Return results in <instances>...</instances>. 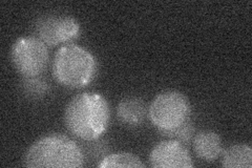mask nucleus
<instances>
[{
	"label": "nucleus",
	"instance_id": "f257e3e1",
	"mask_svg": "<svg viewBox=\"0 0 252 168\" xmlns=\"http://www.w3.org/2000/svg\"><path fill=\"white\" fill-rule=\"evenodd\" d=\"M110 110L106 99L99 94H79L64 111V123L76 137L86 141L100 138L107 130Z\"/></svg>",
	"mask_w": 252,
	"mask_h": 168
},
{
	"label": "nucleus",
	"instance_id": "1a4fd4ad",
	"mask_svg": "<svg viewBox=\"0 0 252 168\" xmlns=\"http://www.w3.org/2000/svg\"><path fill=\"white\" fill-rule=\"evenodd\" d=\"M145 114V104L139 98H125L117 106V116L125 124L137 125L141 123L144 120Z\"/></svg>",
	"mask_w": 252,
	"mask_h": 168
},
{
	"label": "nucleus",
	"instance_id": "7ed1b4c3",
	"mask_svg": "<svg viewBox=\"0 0 252 168\" xmlns=\"http://www.w3.org/2000/svg\"><path fill=\"white\" fill-rule=\"evenodd\" d=\"M97 60L88 50L67 43L57 51L53 61V75L56 81L70 89L89 85L97 73Z\"/></svg>",
	"mask_w": 252,
	"mask_h": 168
},
{
	"label": "nucleus",
	"instance_id": "39448f33",
	"mask_svg": "<svg viewBox=\"0 0 252 168\" xmlns=\"http://www.w3.org/2000/svg\"><path fill=\"white\" fill-rule=\"evenodd\" d=\"M12 61L19 74L26 78L40 75L49 63L46 44L38 37H21L12 47Z\"/></svg>",
	"mask_w": 252,
	"mask_h": 168
},
{
	"label": "nucleus",
	"instance_id": "9b49d317",
	"mask_svg": "<svg viewBox=\"0 0 252 168\" xmlns=\"http://www.w3.org/2000/svg\"><path fill=\"white\" fill-rule=\"evenodd\" d=\"M144 166L137 156L128 153L108 155L98 164L100 168H142Z\"/></svg>",
	"mask_w": 252,
	"mask_h": 168
},
{
	"label": "nucleus",
	"instance_id": "ddd939ff",
	"mask_svg": "<svg viewBox=\"0 0 252 168\" xmlns=\"http://www.w3.org/2000/svg\"><path fill=\"white\" fill-rule=\"evenodd\" d=\"M27 91L32 96H41L43 93H45L47 86L41 80L36 79V77L33 78H27V83H26Z\"/></svg>",
	"mask_w": 252,
	"mask_h": 168
},
{
	"label": "nucleus",
	"instance_id": "20e7f679",
	"mask_svg": "<svg viewBox=\"0 0 252 168\" xmlns=\"http://www.w3.org/2000/svg\"><path fill=\"white\" fill-rule=\"evenodd\" d=\"M190 113V102L186 96L178 91H168L154 99L148 108V118L164 134L186 123Z\"/></svg>",
	"mask_w": 252,
	"mask_h": 168
},
{
	"label": "nucleus",
	"instance_id": "6e6552de",
	"mask_svg": "<svg viewBox=\"0 0 252 168\" xmlns=\"http://www.w3.org/2000/svg\"><path fill=\"white\" fill-rule=\"evenodd\" d=\"M195 155L207 162L215 161L223 153L222 140L220 135L211 131H204L195 134L193 139Z\"/></svg>",
	"mask_w": 252,
	"mask_h": 168
},
{
	"label": "nucleus",
	"instance_id": "f03ea898",
	"mask_svg": "<svg viewBox=\"0 0 252 168\" xmlns=\"http://www.w3.org/2000/svg\"><path fill=\"white\" fill-rule=\"evenodd\" d=\"M84 163L82 149L61 134H52L31 145L23 159L29 168H79Z\"/></svg>",
	"mask_w": 252,
	"mask_h": 168
},
{
	"label": "nucleus",
	"instance_id": "423d86ee",
	"mask_svg": "<svg viewBox=\"0 0 252 168\" xmlns=\"http://www.w3.org/2000/svg\"><path fill=\"white\" fill-rule=\"evenodd\" d=\"M38 38L50 46L73 41L80 34V25L67 16H42L36 21Z\"/></svg>",
	"mask_w": 252,
	"mask_h": 168
},
{
	"label": "nucleus",
	"instance_id": "9d476101",
	"mask_svg": "<svg viewBox=\"0 0 252 168\" xmlns=\"http://www.w3.org/2000/svg\"><path fill=\"white\" fill-rule=\"evenodd\" d=\"M222 165L226 168H251L252 149L246 144H236L223 150Z\"/></svg>",
	"mask_w": 252,
	"mask_h": 168
},
{
	"label": "nucleus",
	"instance_id": "0eeeda50",
	"mask_svg": "<svg viewBox=\"0 0 252 168\" xmlns=\"http://www.w3.org/2000/svg\"><path fill=\"white\" fill-rule=\"evenodd\" d=\"M149 165L154 168H190L192 160L182 143L176 140L158 143L149 155Z\"/></svg>",
	"mask_w": 252,
	"mask_h": 168
},
{
	"label": "nucleus",
	"instance_id": "f8f14e48",
	"mask_svg": "<svg viewBox=\"0 0 252 168\" xmlns=\"http://www.w3.org/2000/svg\"><path fill=\"white\" fill-rule=\"evenodd\" d=\"M194 133V127L192 126V124L187 121L186 123H184L183 125H181L178 129L164 133V135H167V137L172 138L173 140L176 141H182V142H187L191 139L192 134Z\"/></svg>",
	"mask_w": 252,
	"mask_h": 168
}]
</instances>
